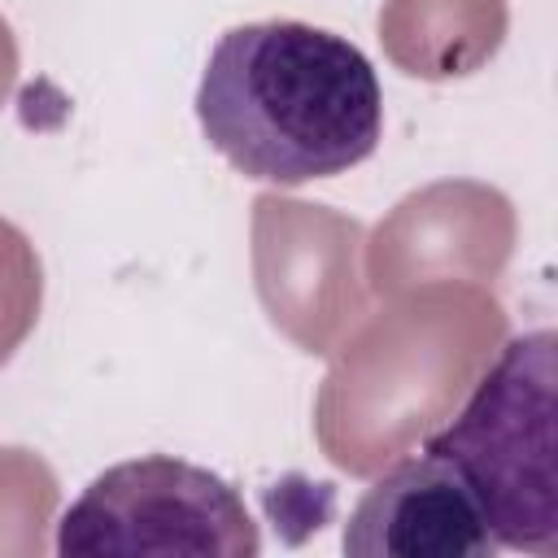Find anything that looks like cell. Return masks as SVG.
<instances>
[{"mask_svg":"<svg viewBox=\"0 0 558 558\" xmlns=\"http://www.w3.org/2000/svg\"><path fill=\"white\" fill-rule=\"evenodd\" d=\"M262 532L244 497L174 453H144L100 471L61 514L65 558H253Z\"/></svg>","mask_w":558,"mask_h":558,"instance_id":"obj_3","label":"cell"},{"mask_svg":"<svg viewBox=\"0 0 558 558\" xmlns=\"http://www.w3.org/2000/svg\"><path fill=\"white\" fill-rule=\"evenodd\" d=\"M214 153L257 183H314L362 166L384 135L375 65L336 31L275 17L218 35L196 87Z\"/></svg>","mask_w":558,"mask_h":558,"instance_id":"obj_1","label":"cell"},{"mask_svg":"<svg viewBox=\"0 0 558 558\" xmlns=\"http://www.w3.org/2000/svg\"><path fill=\"white\" fill-rule=\"evenodd\" d=\"M349 558H493L497 541L475 493L436 453H410L388 466L349 510Z\"/></svg>","mask_w":558,"mask_h":558,"instance_id":"obj_4","label":"cell"},{"mask_svg":"<svg viewBox=\"0 0 558 558\" xmlns=\"http://www.w3.org/2000/svg\"><path fill=\"white\" fill-rule=\"evenodd\" d=\"M558 340L549 327L497 349L466 405L427 436L475 493L497 549L558 554Z\"/></svg>","mask_w":558,"mask_h":558,"instance_id":"obj_2","label":"cell"}]
</instances>
